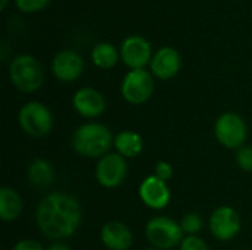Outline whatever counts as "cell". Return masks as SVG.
<instances>
[{
    "mask_svg": "<svg viewBox=\"0 0 252 250\" xmlns=\"http://www.w3.org/2000/svg\"><path fill=\"white\" fill-rule=\"evenodd\" d=\"M155 90V81L152 72L145 69H130L123 83L121 94L131 105H142L151 99Z\"/></svg>",
    "mask_w": 252,
    "mask_h": 250,
    "instance_id": "7",
    "label": "cell"
},
{
    "mask_svg": "<svg viewBox=\"0 0 252 250\" xmlns=\"http://www.w3.org/2000/svg\"><path fill=\"white\" fill-rule=\"evenodd\" d=\"M210 230L217 240L229 242L241 231L239 214L230 206L217 208L210 218Z\"/></svg>",
    "mask_w": 252,
    "mask_h": 250,
    "instance_id": "10",
    "label": "cell"
},
{
    "mask_svg": "<svg viewBox=\"0 0 252 250\" xmlns=\"http://www.w3.org/2000/svg\"><path fill=\"white\" fill-rule=\"evenodd\" d=\"M22 197L12 187L0 190V218L3 221H15L22 212Z\"/></svg>",
    "mask_w": 252,
    "mask_h": 250,
    "instance_id": "16",
    "label": "cell"
},
{
    "mask_svg": "<svg viewBox=\"0 0 252 250\" xmlns=\"http://www.w3.org/2000/svg\"><path fill=\"white\" fill-rule=\"evenodd\" d=\"M236 162L241 167V169L244 171H252V146H242L238 149L236 153Z\"/></svg>",
    "mask_w": 252,
    "mask_h": 250,
    "instance_id": "22",
    "label": "cell"
},
{
    "mask_svg": "<svg viewBox=\"0 0 252 250\" xmlns=\"http://www.w3.org/2000/svg\"><path fill=\"white\" fill-rule=\"evenodd\" d=\"M12 250H44L43 246L35 240H21Z\"/></svg>",
    "mask_w": 252,
    "mask_h": 250,
    "instance_id": "25",
    "label": "cell"
},
{
    "mask_svg": "<svg viewBox=\"0 0 252 250\" xmlns=\"http://www.w3.org/2000/svg\"><path fill=\"white\" fill-rule=\"evenodd\" d=\"M114 146L124 158H136L143 150V140L134 131H121L114 139Z\"/></svg>",
    "mask_w": 252,
    "mask_h": 250,
    "instance_id": "17",
    "label": "cell"
},
{
    "mask_svg": "<svg viewBox=\"0 0 252 250\" xmlns=\"http://www.w3.org/2000/svg\"><path fill=\"white\" fill-rule=\"evenodd\" d=\"M146 237L149 243L161 250L174 249L183 242L182 225L168 217H155L146 225Z\"/></svg>",
    "mask_w": 252,
    "mask_h": 250,
    "instance_id": "5",
    "label": "cell"
},
{
    "mask_svg": "<svg viewBox=\"0 0 252 250\" xmlns=\"http://www.w3.org/2000/svg\"><path fill=\"white\" fill-rule=\"evenodd\" d=\"M112 144L114 139L109 128L97 122L83 124L72 134L74 150L86 158H103Z\"/></svg>",
    "mask_w": 252,
    "mask_h": 250,
    "instance_id": "2",
    "label": "cell"
},
{
    "mask_svg": "<svg viewBox=\"0 0 252 250\" xmlns=\"http://www.w3.org/2000/svg\"><path fill=\"white\" fill-rule=\"evenodd\" d=\"M9 77L13 85L22 93H34L43 85L44 69L31 55H18L9 66Z\"/></svg>",
    "mask_w": 252,
    "mask_h": 250,
    "instance_id": "3",
    "label": "cell"
},
{
    "mask_svg": "<svg viewBox=\"0 0 252 250\" xmlns=\"http://www.w3.org/2000/svg\"><path fill=\"white\" fill-rule=\"evenodd\" d=\"M49 1L50 0H15V4L21 12L32 13V12L43 10L49 4Z\"/></svg>",
    "mask_w": 252,
    "mask_h": 250,
    "instance_id": "21",
    "label": "cell"
},
{
    "mask_svg": "<svg viewBox=\"0 0 252 250\" xmlns=\"http://www.w3.org/2000/svg\"><path fill=\"white\" fill-rule=\"evenodd\" d=\"M18 122L25 134L40 139L52 131L53 116L46 105L40 102H28L21 108L18 113Z\"/></svg>",
    "mask_w": 252,
    "mask_h": 250,
    "instance_id": "4",
    "label": "cell"
},
{
    "mask_svg": "<svg viewBox=\"0 0 252 250\" xmlns=\"http://www.w3.org/2000/svg\"><path fill=\"white\" fill-rule=\"evenodd\" d=\"M72 105L83 118H97L106 109L103 94L93 87L80 88L72 97Z\"/></svg>",
    "mask_w": 252,
    "mask_h": 250,
    "instance_id": "14",
    "label": "cell"
},
{
    "mask_svg": "<svg viewBox=\"0 0 252 250\" xmlns=\"http://www.w3.org/2000/svg\"><path fill=\"white\" fill-rule=\"evenodd\" d=\"M120 56L130 69H143L152 60L151 43L142 35H128L120 46Z\"/></svg>",
    "mask_w": 252,
    "mask_h": 250,
    "instance_id": "8",
    "label": "cell"
},
{
    "mask_svg": "<svg viewBox=\"0 0 252 250\" xmlns=\"http://www.w3.org/2000/svg\"><path fill=\"white\" fill-rule=\"evenodd\" d=\"M7 1H9V0H1V3H0V9H1V10L7 6Z\"/></svg>",
    "mask_w": 252,
    "mask_h": 250,
    "instance_id": "27",
    "label": "cell"
},
{
    "mask_svg": "<svg viewBox=\"0 0 252 250\" xmlns=\"http://www.w3.org/2000/svg\"><path fill=\"white\" fill-rule=\"evenodd\" d=\"M100 240L109 250H128L133 245V233L124 222L109 221L100 230Z\"/></svg>",
    "mask_w": 252,
    "mask_h": 250,
    "instance_id": "15",
    "label": "cell"
},
{
    "mask_svg": "<svg viewBox=\"0 0 252 250\" xmlns=\"http://www.w3.org/2000/svg\"><path fill=\"white\" fill-rule=\"evenodd\" d=\"M155 175L159 180L167 183L173 177V167L168 162H165V161H158L157 165H155Z\"/></svg>",
    "mask_w": 252,
    "mask_h": 250,
    "instance_id": "24",
    "label": "cell"
},
{
    "mask_svg": "<svg viewBox=\"0 0 252 250\" xmlns=\"http://www.w3.org/2000/svg\"><path fill=\"white\" fill-rule=\"evenodd\" d=\"M145 250H161V249H157V248H154V246H152V248H148V249H145Z\"/></svg>",
    "mask_w": 252,
    "mask_h": 250,
    "instance_id": "28",
    "label": "cell"
},
{
    "mask_svg": "<svg viewBox=\"0 0 252 250\" xmlns=\"http://www.w3.org/2000/svg\"><path fill=\"white\" fill-rule=\"evenodd\" d=\"M28 180L35 187H47L55 180V171L52 165L44 159H35L28 168Z\"/></svg>",
    "mask_w": 252,
    "mask_h": 250,
    "instance_id": "19",
    "label": "cell"
},
{
    "mask_svg": "<svg viewBox=\"0 0 252 250\" xmlns=\"http://www.w3.org/2000/svg\"><path fill=\"white\" fill-rule=\"evenodd\" d=\"M35 221L40 231L52 240H65L75 234L81 224V206L69 194L52 192L37 208Z\"/></svg>",
    "mask_w": 252,
    "mask_h": 250,
    "instance_id": "1",
    "label": "cell"
},
{
    "mask_svg": "<svg viewBox=\"0 0 252 250\" xmlns=\"http://www.w3.org/2000/svg\"><path fill=\"white\" fill-rule=\"evenodd\" d=\"M84 69L83 57L74 50H61L52 60V72L62 83H71L80 78Z\"/></svg>",
    "mask_w": 252,
    "mask_h": 250,
    "instance_id": "11",
    "label": "cell"
},
{
    "mask_svg": "<svg viewBox=\"0 0 252 250\" xmlns=\"http://www.w3.org/2000/svg\"><path fill=\"white\" fill-rule=\"evenodd\" d=\"M47 250H71L65 243H61V242H58V243H53V245H50Z\"/></svg>",
    "mask_w": 252,
    "mask_h": 250,
    "instance_id": "26",
    "label": "cell"
},
{
    "mask_svg": "<svg viewBox=\"0 0 252 250\" xmlns=\"http://www.w3.org/2000/svg\"><path fill=\"white\" fill-rule=\"evenodd\" d=\"M120 56L118 49L109 41L97 43L92 50V60L100 69H111L117 65Z\"/></svg>",
    "mask_w": 252,
    "mask_h": 250,
    "instance_id": "18",
    "label": "cell"
},
{
    "mask_svg": "<svg viewBox=\"0 0 252 250\" xmlns=\"http://www.w3.org/2000/svg\"><path fill=\"white\" fill-rule=\"evenodd\" d=\"M214 133L221 146L227 149H239L247 141L248 127L241 115L235 112H226L216 121Z\"/></svg>",
    "mask_w": 252,
    "mask_h": 250,
    "instance_id": "6",
    "label": "cell"
},
{
    "mask_svg": "<svg viewBox=\"0 0 252 250\" xmlns=\"http://www.w3.org/2000/svg\"><path fill=\"white\" fill-rule=\"evenodd\" d=\"M139 197L148 208L158 211L170 203L171 193L165 181L159 180L157 175H149L139 187Z\"/></svg>",
    "mask_w": 252,
    "mask_h": 250,
    "instance_id": "12",
    "label": "cell"
},
{
    "mask_svg": "<svg viewBox=\"0 0 252 250\" xmlns=\"http://www.w3.org/2000/svg\"><path fill=\"white\" fill-rule=\"evenodd\" d=\"M180 250H208V245L198 236H188L180 243Z\"/></svg>",
    "mask_w": 252,
    "mask_h": 250,
    "instance_id": "23",
    "label": "cell"
},
{
    "mask_svg": "<svg viewBox=\"0 0 252 250\" xmlns=\"http://www.w3.org/2000/svg\"><path fill=\"white\" fill-rule=\"evenodd\" d=\"M180 225H182L183 233H186L188 236H196L204 228V221H202L199 214L190 212V214H186L183 217Z\"/></svg>",
    "mask_w": 252,
    "mask_h": 250,
    "instance_id": "20",
    "label": "cell"
},
{
    "mask_svg": "<svg viewBox=\"0 0 252 250\" xmlns=\"http://www.w3.org/2000/svg\"><path fill=\"white\" fill-rule=\"evenodd\" d=\"M151 72L159 80H170L176 77L182 68L180 53L174 47H161L158 49L151 60Z\"/></svg>",
    "mask_w": 252,
    "mask_h": 250,
    "instance_id": "13",
    "label": "cell"
},
{
    "mask_svg": "<svg viewBox=\"0 0 252 250\" xmlns=\"http://www.w3.org/2000/svg\"><path fill=\"white\" fill-rule=\"evenodd\" d=\"M127 175L126 158L120 153H108L97 162L96 180L102 187L115 189L118 187Z\"/></svg>",
    "mask_w": 252,
    "mask_h": 250,
    "instance_id": "9",
    "label": "cell"
}]
</instances>
